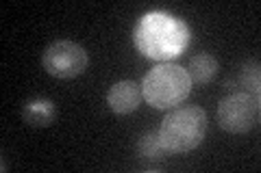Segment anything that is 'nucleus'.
I'll use <instances>...</instances> for the list:
<instances>
[{
    "instance_id": "9d476101",
    "label": "nucleus",
    "mask_w": 261,
    "mask_h": 173,
    "mask_svg": "<svg viewBox=\"0 0 261 173\" xmlns=\"http://www.w3.org/2000/svg\"><path fill=\"white\" fill-rule=\"evenodd\" d=\"M238 82L246 89V93H252L259 97V63L257 61H246L240 70Z\"/></svg>"
},
{
    "instance_id": "0eeeda50",
    "label": "nucleus",
    "mask_w": 261,
    "mask_h": 173,
    "mask_svg": "<svg viewBox=\"0 0 261 173\" xmlns=\"http://www.w3.org/2000/svg\"><path fill=\"white\" fill-rule=\"evenodd\" d=\"M22 119L33 128H48L57 119V106L53 100L46 97H35V100L24 102L22 106Z\"/></svg>"
},
{
    "instance_id": "6e6552de",
    "label": "nucleus",
    "mask_w": 261,
    "mask_h": 173,
    "mask_svg": "<svg viewBox=\"0 0 261 173\" xmlns=\"http://www.w3.org/2000/svg\"><path fill=\"white\" fill-rule=\"evenodd\" d=\"M218 70H220L218 59L209 52L194 54L190 59V63H187V67H185L192 85H209V82L218 76Z\"/></svg>"
},
{
    "instance_id": "f257e3e1",
    "label": "nucleus",
    "mask_w": 261,
    "mask_h": 173,
    "mask_svg": "<svg viewBox=\"0 0 261 173\" xmlns=\"http://www.w3.org/2000/svg\"><path fill=\"white\" fill-rule=\"evenodd\" d=\"M133 44L144 56L152 61L168 63V59L181 54L190 44V28L183 20L170 13H146L135 24Z\"/></svg>"
},
{
    "instance_id": "39448f33",
    "label": "nucleus",
    "mask_w": 261,
    "mask_h": 173,
    "mask_svg": "<svg viewBox=\"0 0 261 173\" xmlns=\"http://www.w3.org/2000/svg\"><path fill=\"white\" fill-rule=\"evenodd\" d=\"M87 63H89V56L85 48L79 46L76 41H68V39L53 41L42 54L44 70L50 76L61 80L81 76L87 70Z\"/></svg>"
},
{
    "instance_id": "7ed1b4c3",
    "label": "nucleus",
    "mask_w": 261,
    "mask_h": 173,
    "mask_svg": "<svg viewBox=\"0 0 261 173\" xmlns=\"http://www.w3.org/2000/svg\"><path fill=\"white\" fill-rule=\"evenodd\" d=\"M163 147L170 154H185L196 150L207 132V113L200 106H183L166 115L157 130Z\"/></svg>"
},
{
    "instance_id": "1a4fd4ad",
    "label": "nucleus",
    "mask_w": 261,
    "mask_h": 173,
    "mask_svg": "<svg viewBox=\"0 0 261 173\" xmlns=\"http://www.w3.org/2000/svg\"><path fill=\"white\" fill-rule=\"evenodd\" d=\"M135 152H137V158L148 160V162H161L170 156V152L161 143L159 132H144L140 139H137Z\"/></svg>"
},
{
    "instance_id": "20e7f679",
    "label": "nucleus",
    "mask_w": 261,
    "mask_h": 173,
    "mask_svg": "<svg viewBox=\"0 0 261 173\" xmlns=\"http://www.w3.org/2000/svg\"><path fill=\"white\" fill-rule=\"evenodd\" d=\"M259 97L246 91H235L218 104V123L231 134H246L255 130L259 123Z\"/></svg>"
},
{
    "instance_id": "f03ea898",
    "label": "nucleus",
    "mask_w": 261,
    "mask_h": 173,
    "mask_svg": "<svg viewBox=\"0 0 261 173\" xmlns=\"http://www.w3.org/2000/svg\"><path fill=\"white\" fill-rule=\"evenodd\" d=\"M142 95L152 109L172 111L192 93V80L176 63H159L142 80Z\"/></svg>"
},
{
    "instance_id": "423d86ee",
    "label": "nucleus",
    "mask_w": 261,
    "mask_h": 173,
    "mask_svg": "<svg viewBox=\"0 0 261 173\" xmlns=\"http://www.w3.org/2000/svg\"><path fill=\"white\" fill-rule=\"evenodd\" d=\"M142 87L133 80H120L116 82L109 93H107V104L116 115H128L137 111V106L142 104Z\"/></svg>"
}]
</instances>
